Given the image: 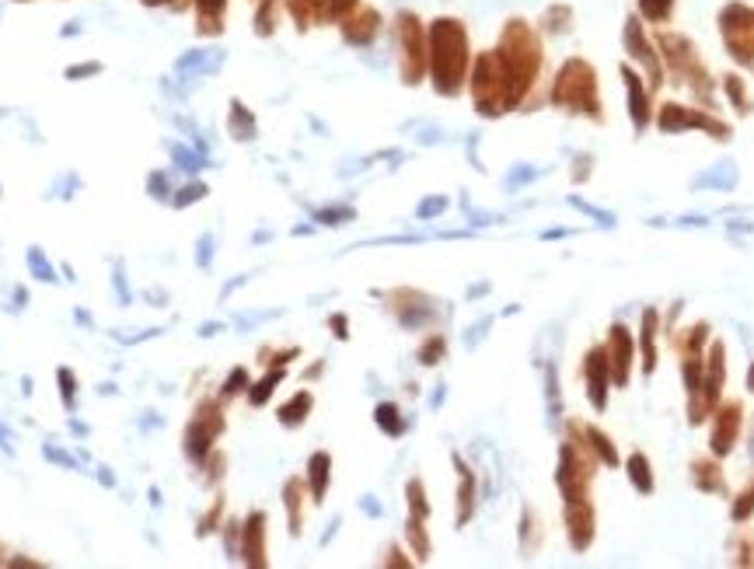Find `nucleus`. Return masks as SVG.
<instances>
[{"label": "nucleus", "mask_w": 754, "mask_h": 569, "mask_svg": "<svg viewBox=\"0 0 754 569\" xmlns=\"http://www.w3.org/2000/svg\"><path fill=\"white\" fill-rule=\"evenodd\" d=\"M426 35H430L433 88H437V95H458L468 81V63H472L465 25L454 18H437L426 28Z\"/></svg>", "instance_id": "f257e3e1"}, {"label": "nucleus", "mask_w": 754, "mask_h": 569, "mask_svg": "<svg viewBox=\"0 0 754 569\" xmlns=\"http://www.w3.org/2000/svg\"><path fill=\"white\" fill-rule=\"evenodd\" d=\"M496 60H500L503 74H507L510 95H514V105L524 102V95L535 84L538 70H542V42H538L535 28L528 21H507L500 35V46L493 49Z\"/></svg>", "instance_id": "f03ea898"}, {"label": "nucleus", "mask_w": 754, "mask_h": 569, "mask_svg": "<svg viewBox=\"0 0 754 569\" xmlns=\"http://www.w3.org/2000/svg\"><path fill=\"white\" fill-rule=\"evenodd\" d=\"M552 102L563 109L583 112V116H601V102H597V74L587 60H566L563 70L552 84Z\"/></svg>", "instance_id": "7ed1b4c3"}, {"label": "nucleus", "mask_w": 754, "mask_h": 569, "mask_svg": "<svg viewBox=\"0 0 754 569\" xmlns=\"http://www.w3.org/2000/svg\"><path fill=\"white\" fill-rule=\"evenodd\" d=\"M468 84H472L475 109H479L482 116H500V112H507V109H517L514 95H510L507 74H503L496 53H482L479 60H475L472 81Z\"/></svg>", "instance_id": "20e7f679"}, {"label": "nucleus", "mask_w": 754, "mask_h": 569, "mask_svg": "<svg viewBox=\"0 0 754 569\" xmlns=\"http://www.w3.org/2000/svg\"><path fill=\"white\" fill-rule=\"evenodd\" d=\"M395 35H398V67H402L405 84H419L423 74L430 70V35H426L423 21L412 11H402L395 18Z\"/></svg>", "instance_id": "39448f33"}, {"label": "nucleus", "mask_w": 754, "mask_h": 569, "mask_svg": "<svg viewBox=\"0 0 754 569\" xmlns=\"http://www.w3.org/2000/svg\"><path fill=\"white\" fill-rule=\"evenodd\" d=\"M220 433H224V409L217 405V398H203V402L196 405V412H192L186 437H182L186 458L192 465H206V458H210Z\"/></svg>", "instance_id": "423d86ee"}, {"label": "nucleus", "mask_w": 754, "mask_h": 569, "mask_svg": "<svg viewBox=\"0 0 754 569\" xmlns=\"http://www.w3.org/2000/svg\"><path fill=\"white\" fill-rule=\"evenodd\" d=\"M660 49H664L667 63H671L674 77H681V81L688 84V88H695L699 95H709V74L706 67H702L699 53H695V46L685 39V35H671L664 32L660 35Z\"/></svg>", "instance_id": "0eeeda50"}, {"label": "nucleus", "mask_w": 754, "mask_h": 569, "mask_svg": "<svg viewBox=\"0 0 754 569\" xmlns=\"http://www.w3.org/2000/svg\"><path fill=\"white\" fill-rule=\"evenodd\" d=\"M685 126H702V130L716 133L720 140L730 133L727 126L713 116H702V112H692V109H685V105H664V112H660V130L678 133V130H685Z\"/></svg>", "instance_id": "6e6552de"}, {"label": "nucleus", "mask_w": 754, "mask_h": 569, "mask_svg": "<svg viewBox=\"0 0 754 569\" xmlns=\"http://www.w3.org/2000/svg\"><path fill=\"white\" fill-rule=\"evenodd\" d=\"M238 556L245 559L248 566H266V514L262 510H255V514H248L245 528H241V549Z\"/></svg>", "instance_id": "1a4fd4ad"}, {"label": "nucleus", "mask_w": 754, "mask_h": 569, "mask_svg": "<svg viewBox=\"0 0 754 569\" xmlns=\"http://www.w3.org/2000/svg\"><path fill=\"white\" fill-rule=\"evenodd\" d=\"M339 25H343V39L350 42V46H371L377 32H381V14H377L374 7H357V11L346 14Z\"/></svg>", "instance_id": "9d476101"}, {"label": "nucleus", "mask_w": 754, "mask_h": 569, "mask_svg": "<svg viewBox=\"0 0 754 569\" xmlns=\"http://www.w3.org/2000/svg\"><path fill=\"white\" fill-rule=\"evenodd\" d=\"M741 402H730L720 409V416H716V426H713V451L716 454H730V447H734L737 433H741Z\"/></svg>", "instance_id": "9b49d317"}, {"label": "nucleus", "mask_w": 754, "mask_h": 569, "mask_svg": "<svg viewBox=\"0 0 754 569\" xmlns=\"http://www.w3.org/2000/svg\"><path fill=\"white\" fill-rule=\"evenodd\" d=\"M625 49H629L632 56H636L643 67H650V77L653 84H660V63H657V53H653V46L646 42L643 35V25H639L636 18H629V25H625Z\"/></svg>", "instance_id": "f8f14e48"}, {"label": "nucleus", "mask_w": 754, "mask_h": 569, "mask_svg": "<svg viewBox=\"0 0 754 569\" xmlns=\"http://www.w3.org/2000/svg\"><path fill=\"white\" fill-rule=\"evenodd\" d=\"M608 374H611V367H608V353L604 350H594L587 357V395L594 398V405L597 409H604V391H608Z\"/></svg>", "instance_id": "ddd939ff"}, {"label": "nucleus", "mask_w": 754, "mask_h": 569, "mask_svg": "<svg viewBox=\"0 0 754 569\" xmlns=\"http://www.w3.org/2000/svg\"><path fill=\"white\" fill-rule=\"evenodd\" d=\"M231 0H192L196 7V28L203 35H220L224 32V14Z\"/></svg>", "instance_id": "4468645a"}, {"label": "nucleus", "mask_w": 754, "mask_h": 569, "mask_svg": "<svg viewBox=\"0 0 754 569\" xmlns=\"http://www.w3.org/2000/svg\"><path fill=\"white\" fill-rule=\"evenodd\" d=\"M629 357H632V343H629V332L618 325V329H611V378H615L618 384H625V378H629Z\"/></svg>", "instance_id": "2eb2a0df"}, {"label": "nucleus", "mask_w": 754, "mask_h": 569, "mask_svg": "<svg viewBox=\"0 0 754 569\" xmlns=\"http://www.w3.org/2000/svg\"><path fill=\"white\" fill-rule=\"evenodd\" d=\"M287 11L294 14L297 28H311L318 21H329V0H287Z\"/></svg>", "instance_id": "dca6fc26"}, {"label": "nucleus", "mask_w": 754, "mask_h": 569, "mask_svg": "<svg viewBox=\"0 0 754 569\" xmlns=\"http://www.w3.org/2000/svg\"><path fill=\"white\" fill-rule=\"evenodd\" d=\"M329 479H332V458L325 451L311 454V461H308V482H311V496H315V503H322L325 489H329Z\"/></svg>", "instance_id": "f3484780"}, {"label": "nucleus", "mask_w": 754, "mask_h": 569, "mask_svg": "<svg viewBox=\"0 0 754 569\" xmlns=\"http://www.w3.org/2000/svg\"><path fill=\"white\" fill-rule=\"evenodd\" d=\"M625 84H629V102H632V119H636V130H643L646 119H650V98H646V88L632 70H625Z\"/></svg>", "instance_id": "a211bd4d"}, {"label": "nucleus", "mask_w": 754, "mask_h": 569, "mask_svg": "<svg viewBox=\"0 0 754 569\" xmlns=\"http://www.w3.org/2000/svg\"><path fill=\"white\" fill-rule=\"evenodd\" d=\"M454 465H458V472H461V486H458V524H465L468 517H472V507H475V479H472V472H468V468L461 465V458H454Z\"/></svg>", "instance_id": "6ab92c4d"}, {"label": "nucleus", "mask_w": 754, "mask_h": 569, "mask_svg": "<svg viewBox=\"0 0 754 569\" xmlns=\"http://www.w3.org/2000/svg\"><path fill=\"white\" fill-rule=\"evenodd\" d=\"M311 405H315V398H311V391H297V395L290 398V402L280 409V423H283V426H301L304 419H308Z\"/></svg>", "instance_id": "aec40b11"}, {"label": "nucleus", "mask_w": 754, "mask_h": 569, "mask_svg": "<svg viewBox=\"0 0 754 569\" xmlns=\"http://www.w3.org/2000/svg\"><path fill=\"white\" fill-rule=\"evenodd\" d=\"M283 500H287V514H290V535H301V500H304L301 479H290L287 486H283Z\"/></svg>", "instance_id": "412c9836"}, {"label": "nucleus", "mask_w": 754, "mask_h": 569, "mask_svg": "<svg viewBox=\"0 0 754 569\" xmlns=\"http://www.w3.org/2000/svg\"><path fill=\"white\" fill-rule=\"evenodd\" d=\"M231 133H234V140L255 137V116L241 102H231Z\"/></svg>", "instance_id": "4be33fe9"}, {"label": "nucleus", "mask_w": 754, "mask_h": 569, "mask_svg": "<svg viewBox=\"0 0 754 569\" xmlns=\"http://www.w3.org/2000/svg\"><path fill=\"white\" fill-rule=\"evenodd\" d=\"M695 486L706 489V493H723V475L716 465H709V461H695Z\"/></svg>", "instance_id": "5701e85b"}, {"label": "nucleus", "mask_w": 754, "mask_h": 569, "mask_svg": "<svg viewBox=\"0 0 754 569\" xmlns=\"http://www.w3.org/2000/svg\"><path fill=\"white\" fill-rule=\"evenodd\" d=\"M276 14H280V0H259V11H255V32L273 35L276 32Z\"/></svg>", "instance_id": "b1692460"}, {"label": "nucleus", "mask_w": 754, "mask_h": 569, "mask_svg": "<svg viewBox=\"0 0 754 569\" xmlns=\"http://www.w3.org/2000/svg\"><path fill=\"white\" fill-rule=\"evenodd\" d=\"M377 426H381L388 437H398V433L405 430V419H402V412H398L395 405L384 402V405H377Z\"/></svg>", "instance_id": "393cba45"}, {"label": "nucleus", "mask_w": 754, "mask_h": 569, "mask_svg": "<svg viewBox=\"0 0 754 569\" xmlns=\"http://www.w3.org/2000/svg\"><path fill=\"white\" fill-rule=\"evenodd\" d=\"M280 381H283V367H276L273 374H266V378H262L259 384H255L252 391H248V402H252V405H266V398L273 395V391H276V384H280Z\"/></svg>", "instance_id": "a878e982"}, {"label": "nucleus", "mask_w": 754, "mask_h": 569, "mask_svg": "<svg viewBox=\"0 0 754 569\" xmlns=\"http://www.w3.org/2000/svg\"><path fill=\"white\" fill-rule=\"evenodd\" d=\"M629 468H632V482H636V489H639V493H650V489H653L650 461H646L643 454H632Z\"/></svg>", "instance_id": "bb28decb"}, {"label": "nucleus", "mask_w": 754, "mask_h": 569, "mask_svg": "<svg viewBox=\"0 0 754 569\" xmlns=\"http://www.w3.org/2000/svg\"><path fill=\"white\" fill-rule=\"evenodd\" d=\"M405 493H409V510H412V517H430V503H426V493H423V482L419 479H412L409 486H405Z\"/></svg>", "instance_id": "cd10ccee"}, {"label": "nucleus", "mask_w": 754, "mask_h": 569, "mask_svg": "<svg viewBox=\"0 0 754 569\" xmlns=\"http://www.w3.org/2000/svg\"><path fill=\"white\" fill-rule=\"evenodd\" d=\"M405 531H409V542L412 549H416L419 559L430 556V542H426V531H423V517H409V524H405Z\"/></svg>", "instance_id": "c85d7f7f"}, {"label": "nucleus", "mask_w": 754, "mask_h": 569, "mask_svg": "<svg viewBox=\"0 0 754 569\" xmlns=\"http://www.w3.org/2000/svg\"><path fill=\"white\" fill-rule=\"evenodd\" d=\"M56 378H60V398H63V409H67V412H74V409H77V381H74V374H70L67 367H60V371H56Z\"/></svg>", "instance_id": "c756f323"}, {"label": "nucleus", "mask_w": 754, "mask_h": 569, "mask_svg": "<svg viewBox=\"0 0 754 569\" xmlns=\"http://www.w3.org/2000/svg\"><path fill=\"white\" fill-rule=\"evenodd\" d=\"M444 346H447V343H444V336H430V339H426V343H423V350H419V364L433 367L440 357H444Z\"/></svg>", "instance_id": "7c9ffc66"}, {"label": "nucleus", "mask_w": 754, "mask_h": 569, "mask_svg": "<svg viewBox=\"0 0 754 569\" xmlns=\"http://www.w3.org/2000/svg\"><path fill=\"white\" fill-rule=\"evenodd\" d=\"M653 325H657V315H646L643 318V353H646V360H643V367L646 371H653V360H657V353H653Z\"/></svg>", "instance_id": "2f4dec72"}, {"label": "nucleus", "mask_w": 754, "mask_h": 569, "mask_svg": "<svg viewBox=\"0 0 754 569\" xmlns=\"http://www.w3.org/2000/svg\"><path fill=\"white\" fill-rule=\"evenodd\" d=\"M203 196H206V186H203V182H189V186L179 189V196H172V203L179 206V210H186V206L199 203Z\"/></svg>", "instance_id": "473e14b6"}, {"label": "nucleus", "mask_w": 754, "mask_h": 569, "mask_svg": "<svg viewBox=\"0 0 754 569\" xmlns=\"http://www.w3.org/2000/svg\"><path fill=\"white\" fill-rule=\"evenodd\" d=\"M639 7H643V14L650 21H667V14H671L674 0H639Z\"/></svg>", "instance_id": "72a5a7b5"}, {"label": "nucleus", "mask_w": 754, "mask_h": 569, "mask_svg": "<svg viewBox=\"0 0 754 569\" xmlns=\"http://www.w3.org/2000/svg\"><path fill=\"white\" fill-rule=\"evenodd\" d=\"M28 266H32V273L39 276V280H56V276H53V266H49L46 255H42L39 248H28Z\"/></svg>", "instance_id": "f704fd0d"}, {"label": "nucleus", "mask_w": 754, "mask_h": 569, "mask_svg": "<svg viewBox=\"0 0 754 569\" xmlns=\"http://www.w3.org/2000/svg\"><path fill=\"white\" fill-rule=\"evenodd\" d=\"M220 510H224V503H213L210 510H206V517H199V528H196V535L199 538H206V535H213L217 531V521H220Z\"/></svg>", "instance_id": "c9c22d12"}, {"label": "nucleus", "mask_w": 754, "mask_h": 569, "mask_svg": "<svg viewBox=\"0 0 754 569\" xmlns=\"http://www.w3.org/2000/svg\"><path fill=\"white\" fill-rule=\"evenodd\" d=\"M147 189H151L154 199H168V196H172V182H168L165 172H151V179H147Z\"/></svg>", "instance_id": "e433bc0d"}, {"label": "nucleus", "mask_w": 754, "mask_h": 569, "mask_svg": "<svg viewBox=\"0 0 754 569\" xmlns=\"http://www.w3.org/2000/svg\"><path fill=\"white\" fill-rule=\"evenodd\" d=\"M241 388H248V371H245V367H234V371H231V378L224 381V398L238 395Z\"/></svg>", "instance_id": "4c0bfd02"}, {"label": "nucleus", "mask_w": 754, "mask_h": 569, "mask_svg": "<svg viewBox=\"0 0 754 569\" xmlns=\"http://www.w3.org/2000/svg\"><path fill=\"white\" fill-rule=\"evenodd\" d=\"M360 7V0H329V21H343L346 14H353Z\"/></svg>", "instance_id": "58836bf2"}, {"label": "nucleus", "mask_w": 754, "mask_h": 569, "mask_svg": "<svg viewBox=\"0 0 754 569\" xmlns=\"http://www.w3.org/2000/svg\"><path fill=\"white\" fill-rule=\"evenodd\" d=\"M727 95L734 98L737 105H741V112H748V95H744L741 77H727Z\"/></svg>", "instance_id": "ea45409f"}, {"label": "nucleus", "mask_w": 754, "mask_h": 569, "mask_svg": "<svg viewBox=\"0 0 754 569\" xmlns=\"http://www.w3.org/2000/svg\"><path fill=\"white\" fill-rule=\"evenodd\" d=\"M751 510H754V486L734 503V517H737V521H744V517H751Z\"/></svg>", "instance_id": "a19ab883"}, {"label": "nucleus", "mask_w": 754, "mask_h": 569, "mask_svg": "<svg viewBox=\"0 0 754 569\" xmlns=\"http://www.w3.org/2000/svg\"><path fill=\"white\" fill-rule=\"evenodd\" d=\"M210 255H213V234H203V238H199V252H196V262H199V266H210Z\"/></svg>", "instance_id": "79ce46f5"}, {"label": "nucleus", "mask_w": 754, "mask_h": 569, "mask_svg": "<svg viewBox=\"0 0 754 569\" xmlns=\"http://www.w3.org/2000/svg\"><path fill=\"white\" fill-rule=\"evenodd\" d=\"M175 161H179V168H186V172H196V168H199V158H196V154H192V151H182V147L175 151Z\"/></svg>", "instance_id": "37998d69"}, {"label": "nucleus", "mask_w": 754, "mask_h": 569, "mask_svg": "<svg viewBox=\"0 0 754 569\" xmlns=\"http://www.w3.org/2000/svg\"><path fill=\"white\" fill-rule=\"evenodd\" d=\"M42 454H46L49 461H56V465H63V468H74V465H77L74 458H67V454H63V451H56V447H46V451H42Z\"/></svg>", "instance_id": "c03bdc74"}, {"label": "nucleus", "mask_w": 754, "mask_h": 569, "mask_svg": "<svg viewBox=\"0 0 754 569\" xmlns=\"http://www.w3.org/2000/svg\"><path fill=\"white\" fill-rule=\"evenodd\" d=\"M447 206V199H426L423 206H419V217H430V213H440Z\"/></svg>", "instance_id": "a18cd8bd"}, {"label": "nucleus", "mask_w": 754, "mask_h": 569, "mask_svg": "<svg viewBox=\"0 0 754 569\" xmlns=\"http://www.w3.org/2000/svg\"><path fill=\"white\" fill-rule=\"evenodd\" d=\"M339 217H353V213L350 210H325V213H318V220H322V224H343Z\"/></svg>", "instance_id": "49530a36"}, {"label": "nucleus", "mask_w": 754, "mask_h": 569, "mask_svg": "<svg viewBox=\"0 0 754 569\" xmlns=\"http://www.w3.org/2000/svg\"><path fill=\"white\" fill-rule=\"evenodd\" d=\"M116 290H119V301L123 304H130V290H126V276H123V269L116 273Z\"/></svg>", "instance_id": "de8ad7c7"}, {"label": "nucleus", "mask_w": 754, "mask_h": 569, "mask_svg": "<svg viewBox=\"0 0 754 569\" xmlns=\"http://www.w3.org/2000/svg\"><path fill=\"white\" fill-rule=\"evenodd\" d=\"M84 74H98V63H88V67H70L67 77H84Z\"/></svg>", "instance_id": "09e8293b"}, {"label": "nucleus", "mask_w": 754, "mask_h": 569, "mask_svg": "<svg viewBox=\"0 0 754 569\" xmlns=\"http://www.w3.org/2000/svg\"><path fill=\"white\" fill-rule=\"evenodd\" d=\"M332 329H336V336H339V339H346V318H343V315H336V318H332Z\"/></svg>", "instance_id": "8fccbe9b"}, {"label": "nucleus", "mask_w": 754, "mask_h": 569, "mask_svg": "<svg viewBox=\"0 0 754 569\" xmlns=\"http://www.w3.org/2000/svg\"><path fill=\"white\" fill-rule=\"evenodd\" d=\"M7 566H25V569H39V563H32V559H7Z\"/></svg>", "instance_id": "3c124183"}, {"label": "nucleus", "mask_w": 754, "mask_h": 569, "mask_svg": "<svg viewBox=\"0 0 754 569\" xmlns=\"http://www.w3.org/2000/svg\"><path fill=\"white\" fill-rule=\"evenodd\" d=\"M98 479H102L105 486H116V475H112L109 468H102V475H98Z\"/></svg>", "instance_id": "603ef678"}, {"label": "nucleus", "mask_w": 754, "mask_h": 569, "mask_svg": "<svg viewBox=\"0 0 754 569\" xmlns=\"http://www.w3.org/2000/svg\"><path fill=\"white\" fill-rule=\"evenodd\" d=\"M140 4H147V7H161V4H172V0H140Z\"/></svg>", "instance_id": "864d4df0"}, {"label": "nucleus", "mask_w": 754, "mask_h": 569, "mask_svg": "<svg viewBox=\"0 0 754 569\" xmlns=\"http://www.w3.org/2000/svg\"><path fill=\"white\" fill-rule=\"evenodd\" d=\"M4 556H7V552H4V545H0V566H7V559H4Z\"/></svg>", "instance_id": "5fc2aeb1"}, {"label": "nucleus", "mask_w": 754, "mask_h": 569, "mask_svg": "<svg viewBox=\"0 0 754 569\" xmlns=\"http://www.w3.org/2000/svg\"><path fill=\"white\" fill-rule=\"evenodd\" d=\"M748 381H751V391H754V367H751V378Z\"/></svg>", "instance_id": "6e6d98bb"}]
</instances>
